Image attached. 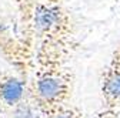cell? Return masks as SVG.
I'll use <instances>...</instances> for the list:
<instances>
[{
	"label": "cell",
	"instance_id": "1",
	"mask_svg": "<svg viewBox=\"0 0 120 118\" xmlns=\"http://www.w3.org/2000/svg\"><path fill=\"white\" fill-rule=\"evenodd\" d=\"M69 57L70 54L49 41H39L36 46L33 80L29 83L27 94L46 114L70 104L74 73Z\"/></svg>",
	"mask_w": 120,
	"mask_h": 118
},
{
	"label": "cell",
	"instance_id": "2",
	"mask_svg": "<svg viewBox=\"0 0 120 118\" xmlns=\"http://www.w3.org/2000/svg\"><path fill=\"white\" fill-rule=\"evenodd\" d=\"M33 34L37 41H49L70 56L77 46L71 19L62 4L39 0L33 14Z\"/></svg>",
	"mask_w": 120,
	"mask_h": 118
},
{
	"label": "cell",
	"instance_id": "3",
	"mask_svg": "<svg viewBox=\"0 0 120 118\" xmlns=\"http://www.w3.org/2000/svg\"><path fill=\"white\" fill-rule=\"evenodd\" d=\"M100 94L104 110L120 111V46L100 76Z\"/></svg>",
	"mask_w": 120,
	"mask_h": 118
},
{
	"label": "cell",
	"instance_id": "4",
	"mask_svg": "<svg viewBox=\"0 0 120 118\" xmlns=\"http://www.w3.org/2000/svg\"><path fill=\"white\" fill-rule=\"evenodd\" d=\"M29 83L13 74L4 76L0 81V108L11 110L27 97Z\"/></svg>",
	"mask_w": 120,
	"mask_h": 118
},
{
	"label": "cell",
	"instance_id": "5",
	"mask_svg": "<svg viewBox=\"0 0 120 118\" xmlns=\"http://www.w3.org/2000/svg\"><path fill=\"white\" fill-rule=\"evenodd\" d=\"M46 118H87L84 112L71 104H66L46 114Z\"/></svg>",
	"mask_w": 120,
	"mask_h": 118
},
{
	"label": "cell",
	"instance_id": "6",
	"mask_svg": "<svg viewBox=\"0 0 120 118\" xmlns=\"http://www.w3.org/2000/svg\"><path fill=\"white\" fill-rule=\"evenodd\" d=\"M43 2H46L49 4H62V3H60V0H43Z\"/></svg>",
	"mask_w": 120,
	"mask_h": 118
},
{
	"label": "cell",
	"instance_id": "7",
	"mask_svg": "<svg viewBox=\"0 0 120 118\" xmlns=\"http://www.w3.org/2000/svg\"><path fill=\"white\" fill-rule=\"evenodd\" d=\"M7 74V73H4V71H0V81H2L3 78H4V76Z\"/></svg>",
	"mask_w": 120,
	"mask_h": 118
}]
</instances>
